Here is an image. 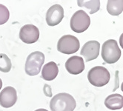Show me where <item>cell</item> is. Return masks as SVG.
Listing matches in <instances>:
<instances>
[{
  "instance_id": "cell-1",
  "label": "cell",
  "mask_w": 123,
  "mask_h": 111,
  "mask_svg": "<svg viewBox=\"0 0 123 111\" xmlns=\"http://www.w3.org/2000/svg\"><path fill=\"white\" fill-rule=\"evenodd\" d=\"M76 106L74 98L66 93L55 95L50 102L51 111H74Z\"/></svg>"
},
{
  "instance_id": "cell-2",
  "label": "cell",
  "mask_w": 123,
  "mask_h": 111,
  "mask_svg": "<svg viewBox=\"0 0 123 111\" xmlns=\"http://www.w3.org/2000/svg\"><path fill=\"white\" fill-rule=\"evenodd\" d=\"M102 58L107 64H113L119 61L121 57V50L116 40L105 41L102 46Z\"/></svg>"
},
{
  "instance_id": "cell-3",
  "label": "cell",
  "mask_w": 123,
  "mask_h": 111,
  "mask_svg": "<svg viewBox=\"0 0 123 111\" xmlns=\"http://www.w3.org/2000/svg\"><path fill=\"white\" fill-rule=\"evenodd\" d=\"M89 82L96 87H102L106 85L111 79L109 71L102 66H96L89 70L87 73Z\"/></svg>"
},
{
  "instance_id": "cell-4",
  "label": "cell",
  "mask_w": 123,
  "mask_h": 111,
  "mask_svg": "<svg viewBox=\"0 0 123 111\" xmlns=\"http://www.w3.org/2000/svg\"><path fill=\"white\" fill-rule=\"evenodd\" d=\"M44 62L45 55L43 53L40 51H35L31 53L26 59L25 73L31 76L38 75Z\"/></svg>"
},
{
  "instance_id": "cell-5",
  "label": "cell",
  "mask_w": 123,
  "mask_h": 111,
  "mask_svg": "<svg viewBox=\"0 0 123 111\" xmlns=\"http://www.w3.org/2000/svg\"><path fill=\"white\" fill-rule=\"evenodd\" d=\"M80 43L79 39L72 35H65L61 37L57 43L59 52L64 54H72L76 53L80 49Z\"/></svg>"
},
{
  "instance_id": "cell-6",
  "label": "cell",
  "mask_w": 123,
  "mask_h": 111,
  "mask_svg": "<svg viewBox=\"0 0 123 111\" xmlns=\"http://www.w3.org/2000/svg\"><path fill=\"white\" fill-rule=\"evenodd\" d=\"M91 24V19L82 10L76 11L71 19V28L73 31L80 33L85 31Z\"/></svg>"
},
{
  "instance_id": "cell-7",
  "label": "cell",
  "mask_w": 123,
  "mask_h": 111,
  "mask_svg": "<svg viewBox=\"0 0 123 111\" xmlns=\"http://www.w3.org/2000/svg\"><path fill=\"white\" fill-rule=\"evenodd\" d=\"M19 38L26 44L35 43L39 38V30L33 24H25L20 29Z\"/></svg>"
},
{
  "instance_id": "cell-8",
  "label": "cell",
  "mask_w": 123,
  "mask_h": 111,
  "mask_svg": "<svg viewBox=\"0 0 123 111\" xmlns=\"http://www.w3.org/2000/svg\"><path fill=\"white\" fill-rule=\"evenodd\" d=\"M100 44L95 40L89 41L83 45L80 54L85 58L86 62L94 60L98 57L99 54Z\"/></svg>"
},
{
  "instance_id": "cell-9",
  "label": "cell",
  "mask_w": 123,
  "mask_h": 111,
  "mask_svg": "<svg viewBox=\"0 0 123 111\" xmlns=\"http://www.w3.org/2000/svg\"><path fill=\"white\" fill-rule=\"evenodd\" d=\"M64 18V9L59 5H52L46 13V22L49 26H56Z\"/></svg>"
},
{
  "instance_id": "cell-10",
  "label": "cell",
  "mask_w": 123,
  "mask_h": 111,
  "mask_svg": "<svg viewBox=\"0 0 123 111\" xmlns=\"http://www.w3.org/2000/svg\"><path fill=\"white\" fill-rule=\"evenodd\" d=\"M17 101V93L14 88L8 86L0 93V105L5 108L13 106Z\"/></svg>"
},
{
  "instance_id": "cell-11",
  "label": "cell",
  "mask_w": 123,
  "mask_h": 111,
  "mask_svg": "<svg viewBox=\"0 0 123 111\" xmlns=\"http://www.w3.org/2000/svg\"><path fill=\"white\" fill-rule=\"evenodd\" d=\"M65 68L69 73L73 75H78L82 73L85 70L83 58L77 56H74L69 58L65 63Z\"/></svg>"
},
{
  "instance_id": "cell-12",
  "label": "cell",
  "mask_w": 123,
  "mask_h": 111,
  "mask_svg": "<svg viewBox=\"0 0 123 111\" xmlns=\"http://www.w3.org/2000/svg\"><path fill=\"white\" fill-rule=\"evenodd\" d=\"M59 73V68L54 62H50L44 65L42 70V78L46 81L54 80Z\"/></svg>"
},
{
  "instance_id": "cell-13",
  "label": "cell",
  "mask_w": 123,
  "mask_h": 111,
  "mask_svg": "<svg viewBox=\"0 0 123 111\" xmlns=\"http://www.w3.org/2000/svg\"><path fill=\"white\" fill-rule=\"evenodd\" d=\"M105 105L110 110H119L123 107V96L118 93L108 96L105 100Z\"/></svg>"
},
{
  "instance_id": "cell-14",
  "label": "cell",
  "mask_w": 123,
  "mask_h": 111,
  "mask_svg": "<svg viewBox=\"0 0 123 111\" xmlns=\"http://www.w3.org/2000/svg\"><path fill=\"white\" fill-rule=\"evenodd\" d=\"M107 11L112 16H119L123 11V0H109Z\"/></svg>"
},
{
  "instance_id": "cell-15",
  "label": "cell",
  "mask_w": 123,
  "mask_h": 111,
  "mask_svg": "<svg viewBox=\"0 0 123 111\" xmlns=\"http://www.w3.org/2000/svg\"><path fill=\"white\" fill-rule=\"evenodd\" d=\"M78 5L81 7H86L90 11V14H93L99 10L100 1L99 0H91V1H78Z\"/></svg>"
},
{
  "instance_id": "cell-16",
  "label": "cell",
  "mask_w": 123,
  "mask_h": 111,
  "mask_svg": "<svg viewBox=\"0 0 123 111\" xmlns=\"http://www.w3.org/2000/svg\"><path fill=\"white\" fill-rule=\"evenodd\" d=\"M12 67L11 59L7 55L0 53V71L3 73H8Z\"/></svg>"
},
{
  "instance_id": "cell-17",
  "label": "cell",
  "mask_w": 123,
  "mask_h": 111,
  "mask_svg": "<svg viewBox=\"0 0 123 111\" xmlns=\"http://www.w3.org/2000/svg\"><path fill=\"white\" fill-rule=\"evenodd\" d=\"M9 17L10 13L8 9L5 5L0 4V25L6 23L9 19Z\"/></svg>"
},
{
  "instance_id": "cell-18",
  "label": "cell",
  "mask_w": 123,
  "mask_h": 111,
  "mask_svg": "<svg viewBox=\"0 0 123 111\" xmlns=\"http://www.w3.org/2000/svg\"><path fill=\"white\" fill-rule=\"evenodd\" d=\"M119 44H120V46L122 47V48L123 49V33H122V35L119 37Z\"/></svg>"
},
{
  "instance_id": "cell-19",
  "label": "cell",
  "mask_w": 123,
  "mask_h": 111,
  "mask_svg": "<svg viewBox=\"0 0 123 111\" xmlns=\"http://www.w3.org/2000/svg\"><path fill=\"white\" fill-rule=\"evenodd\" d=\"M35 111H48V110H45V109H38V110H35Z\"/></svg>"
},
{
  "instance_id": "cell-20",
  "label": "cell",
  "mask_w": 123,
  "mask_h": 111,
  "mask_svg": "<svg viewBox=\"0 0 123 111\" xmlns=\"http://www.w3.org/2000/svg\"><path fill=\"white\" fill-rule=\"evenodd\" d=\"M2 87V81L1 79H0V90H1Z\"/></svg>"
},
{
  "instance_id": "cell-21",
  "label": "cell",
  "mask_w": 123,
  "mask_h": 111,
  "mask_svg": "<svg viewBox=\"0 0 123 111\" xmlns=\"http://www.w3.org/2000/svg\"><path fill=\"white\" fill-rule=\"evenodd\" d=\"M121 90H122V91L123 92V82L122 83V85H121Z\"/></svg>"
}]
</instances>
